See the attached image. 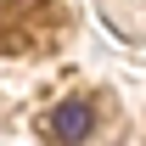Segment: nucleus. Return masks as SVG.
Masks as SVG:
<instances>
[{
    "label": "nucleus",
    "instance_id": "f257e3e1",
    "mask_svg": "<svg viewBox=\"0 0 146 146\" xmlns=\"http://www.w3.org/2000/svg\"><path fill=\"white\" fill-rule=\"evenodd\" d=\"M90 129H96V107L84 96H73V101H62V107L51 112V141L56 146H79Z\"/></svg>",
    "mask_w": 146,
    "mask_h": 146
}]
</instances>
